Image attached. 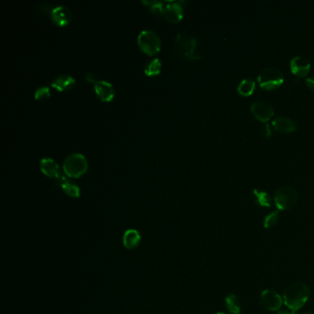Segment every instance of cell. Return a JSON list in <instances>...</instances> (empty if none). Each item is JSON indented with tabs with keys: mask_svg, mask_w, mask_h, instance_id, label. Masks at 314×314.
Listing matches in <instances>:
<instances>
[{
	"mask_svg": "<svg viewBox=\"0 0 314 314\" xmlns=\"http://www.w3.org/2000/svg\"><path fill=\"white\" fill-rule=\"evenodd\" d=\"M310 298L309 287L302 282L292 283L289 285L283 294V302L291 311L297 312L302 309Z\"/></svg>",
	"mask_w": 314,
	"mask_h": 314,
	"instance_id": "1",
	"label": "cell"
},
{
	"mask_svg": "<svg viewBox=\"0 0 314 314\" xmlns=\"http://www.w3.org/2000/svg\"><path fill=\"white\" fill-rule=\"evenodd\" d=\"M88 160L81 153H71L63 162V171L69 178H78L82 176L88 170Z\"/></svg>",
	"mask_w": 314,
	"mask_h": 314,
	"instance_id": "2",
	"label": "cell"
},
{
	"mask_svg": "<svg viewBox=\"0 0 314 314\" xmlns=\"http://www.w3.org/2000/svg\"><path fill=\"white\" fill-rule=\"evenodd\" d=\"M137 45L145 54L154 56L160 52L161 42L156 32L150 30H144L137 36Z\"/></svg>",
	"mask_w": 314,
	"mask_h": 314,
	"instance_id": "3",
	"label": "cell"
},
{
	"mask_svg": "<svg viewBox=\"0 0 314 314\" xmlns=\"http://www.w3.org/2000/svg\"><path fill=\"white\" fill-rule=\"evenodd\" d=\"M197 45L196 39L190 36L186 33L179 32L176 37V50L184 56L185 58L190 60H198L201 58L200 56L195 54V48Z\"/></svg>",
	"mask_w": 314,
	"mask_h": 314,
	"instance_id": "4",
	"label": "cell"
},
{
	"mask_svg": "<svg viewBox=\"0 0 314 314\" xmlns=\"http://www.w3.org/2000/svg\"><path fill=\"white\" fill-rule=\"evenodd\" d=\"M284 82V76L281 71L269 67L263 69L258 76V83L265 90H273L280 87Z\"/></svg>",
	"mask_w": 314,
	"mask_h": 314,
	"instance_id": "5",
	"label": "cell"
},
{
	"mask_svg": "<svg viewBox=\"0 0 314 314\" xmlns=\"http://www.w3.org/2000/svg\"><path fill=\"white\" fill-rule=\"evenodd\" d=\"M298 192L291 186L280 187L275 194V203L279 210H289L297 204Z\"/></svg>",
	"mask_w": 314,
	"mask_h": 314,
	"instance_id": "6",
	"label": "cell"
},
{
	"mask_svg": "<svg viewBox=\"0 0 314 314\" xmlns=\"http://www.w3.org/2000/svg\"><path fill=\"white\" fill-rule=\"evenodd\" d=\"M260 303L265 310L276 312L282 307L283 298L275 290L265 289L260 295Z\"/></svg>",
	"mask_w": 314,
	"mask_h": 314,
	"instance_id": "7",
	"label": "cell"
},
{
	"mask_svg": "<svg viewBox=\"0 0 314 314\" xmlns=\"http://www.w3.org/2000/svg\"><path fill=\"white\" fill-rule=\"evenodd\" d=\"M311 69L309 59L302 56H297L290 61V70L298 78L306 77Z\"/></svg>",
	"mask_w": 314,
	"mask_h": 314,
	"instance_id": "8",
	"label": "cell"
},
{
	"mask_svg": "<svg viewBox=\"0 0 314 314\" xmlns=\"http://www.w3.org/2000/svg\"><path fill=\"white\" fill-rule=\"evenodd\" d=\"M252 115L261 122H267L274 116V109L269 103L265 102H255L251 106Z\"/></svg>",
	"mask_w": 314,
	"mask_h": 314,
	"instance_id": "9",
	"label": "cell"
},
{
	"mask_svg": "<svg viewBox=\"0 0 314 314\" xmlns=\"http://www.w3.org/2000/svg\"><path fill=\"white\" fill-rule=\"evenodd\" d=\"M51 19L56 25H67L72 19V12L67 6L59 5L52 9Z\"/></svg>",
	"mask_w": 314,
	"mask_h": 314,
	"instance_id": "10",
	"label": "cell"
},
{
	"mask_svg": "<svg viewBox=\"0 0 314 314\" xmlns=\"http://www.w3.org/2000/svg\"><path fill=\"white\" fill-rule=\"evenodd\" d=\"M94 91L103 102H111L115 97V88L113 84L106 80H97L94 83Z\"/></svg>",
	"mask_w": 314,
	"mask_h": 314,
	"instance_id": "11",
	"label": "cell"
},
{
	"mask_svg": "<svg viewBox=\"0 0 314 314\" xmlns=\"http://www.w3.org/2000/svg\"><path fill=\"white\" fill-rule=\"evenodd\" d=\"M163 16L168 21L172 23H177L184 17L183 6L180 4V2L172 1L168 3L167 6L164 7Z\"/></svg>",
	"mask_w": 314,
	"mask_h": 314,
	"instance_id": "12",
	"label": "cell"
},
{
	"mask_svg": "<svg viewBox=\"0 0 314 314\" xmlns=\"http://www.w3.org/2000/svg\"><path fill=\"white\" fill-rule=\"evenodd\" d=\"M40 168L43 173L50 178L59 180L62 176L59 164L51 158H43L40 161Z\"/></svg>",
	"mask_w": 314,
	"mask_h": 314,
	"instance_id": "13",
	"label": "cell"
},
{
	"mask_svg": "<svg viewBox=\"0 0 314 314\" xmlns=\"http://www.w3.org/2000/svg\"><path fill=\"white\" fill-rule=\"evenodd\" d=\"M141 243V235L135 229H129L127 231H125L124 236H123V244L124 246L129 249H135L139 244Z\"/></svg>",
	"mask_w": 314,
	"mask_h": 314,
	"instance_id": "14",
	"label": "cell"
},
{
	"mask_svg": "<svg viewBox=\"0 0 314 314\" xmlns=\"http://www.w3.org/2000/svg\"><path fill=\"white\" fill-rule=\"evenodd\" d=\"M272 125H273L274 128L276 129V131L279 133H290V132H294L297 130L296 123L288 117H284V116L276 118L272 122Z\"/></svg>",
	"mask_w": 314,
	"mask_h": 314,
	"instance_id": "15",
	"label": "cell"
},
{
	"mask_svg": "<svg viewBox=\"0 0 314 314\" xmlns=\"http://www.w3.org/2000/svg\"><path fill=\"white\" fill-rule=\"evenodd\" d=\"M76 84V79L69 75H61L52 81L51 86L58 91L70 90Z\"/></svg>",
	"mask_w": 314,
	"mask_h": 314,
	"instance_id": "16",
	"label": "cell"
},
{
	"mask_svg": "<svg viewBox=\"0 0 314 314\" xmlns=\"http://www.w3.org/2000/svg\"><path fill=\"white\" fill-rule=\"evenodd\" d=\"M59 182L61 185V188L63 189L64 193H66L68 196L74 198H77L80 196V189L74 182L66 179L64 175L61 176Z\"/></svg>",
	"mask_w": 314,
	"mask_h": 314,
	"instance_id": "17",
	"label": "cell"
},
{
	"mask_svg": "<svg viewBox=\"0 0 314 314\" xmlns=\"http://www.w3.org/2000/svg\"><path fill=\"white\" fill-rule=\"evenodd\" d=\"M255 90V82L251 78H245L238 86V92L243 96H250Z\"/></svg>",
	"mask_w": 314,
	"mask_h": 314,
	"instance_id": "18",
	"label": "cell"
},
{
	"mask_svg": "<svg viewBox=\"0 0 314 314\" xmlns=\"http://www.w3.org/2000/svg\"><path fill=\"white\" fill-rule=\"evenodd\" d=\"M253 198L257 205H261L263 207H270L271 206V197L265 191L260 189L253 190Z\"/></svg>",
	"mask_w": 314,
	"mask_h": 314,
	"instance_id": "19",
	"label": "cell"
},
{
	"mask_svg": "<svg viewBox=\"0 0 314 314\" xmlns=\"http://www.w3.org/2000/svg\"><path fill=\"white\" fill-rule=\"evenodd\" d=\"M225 302H226V306H227L228 311L231 314H240L241 304H240L237 296L234 295V294H229L226 297Z\"/></svg>",
	"mask_w": 314,
	"mask_h": 314,
	"instance_id": "20",
	"label": "cell"
},
{
	"mask_svg": "<svg viewBox=\"0 0 314 314\" xmlns=\"http://www.w3.org/2000/svg\"><path fill=\"white\" fill-rule=\"evenodd\" d=\"M160 71H161V62L159 58H155L153 60H151L145 66V74L149 77L160 74Z\"/></svg>",
	"mask_w": 314,
	"mask_h": 314,
	"instance_id": "21",
	"label": "cell"
},
{
	"mask_svg": "<svg viewBox=\"0 0 314 314\" xmlns=\"http://www.w3.org/2000/svg\"><path fill=\"white\" fill-rule=\"evenodd\" d=\"M280 218V213L279 211H273L268 214L264 220H263V227L265 229H272L277 225Z\"/></svg>",
	"mask_w": 314,
	"mask_h": 314,
	"instance_id": "22",
	"label": "cell"
},
{
	"mask_svg": "<svg viewBox=\"0 0 314 314\" xmlns=\"http://www.w3.org/2000/svg\"><path fill=\"white\" fill-rule=\"evenodd\" d=\"M142 3L149 6L150 11L155 15H163L164 14L163 4L160 1H142Z\"/></svg>",
	"mask_w": 314,
	"mask_h": 314,
	"instance_id": "23",
	"label": "cell"
},
{
	"mask_svg": "<svg viewBox=\"0 0 314 314\" xmlns=\"http://www.w3.org/2000/svg\"><path fill=\"white\" fill-rule=\"evenodd\" d=\"M50 96H51V91L49 87L47 86H42L34 92V98L37 101H45L48 98H50Z\"/></svg>",
	"mask_w": 314,
	"mask_h": 314,
	"instance_id": "24",
	"label": "cell"
},
{
	"mask_svg": "<svg viewBox=\"0 0 314 314\" xmlns=\"http://www.w3.org/2000/svg\"><path fill=\"white\" fill-rule=\"evenodd\" d=\"M306 84H307V86H308L311 90H314V77H308V78L306 79Z\"/></svg>",
	"mask_w": 314,
	"mask_h": 314,
	"instance_id": "25",
	"label": "cell"
},
{
	"mask_svg": "<svg viewBox=\"0 0 314 314\" xmlns=\"http://www.w3.org/2000/svg\"><path fill=\"white\" fill-rule=\"evenodd\" d=\"M264 130H265V136L266 137H270L272 135V131L270 129L269 125L268 124H265L264 125Z\"/></svg>",
	"mask_w": 314,
	"mask_h": 314,
	"instance_id": "26",
	"label": "cell"
},
{
	"mask_svg": "<svg viewBox=\"0 0 314 314\" xmlns=\"http://www.w3.org/2000/svg\"><path fill=\"white\" fill-rule=\"evenodd\" d=\"M86 78H87L88 81L93 82V83H95L97 81L96 79L94 78V76H93L91 73H87V74H86Z\"/></svg>",
	"mask_w": 314,
	"mask_h": 314,
	"instance_id": "27",
	"label": "cell"
},
{
	"mask_svg": "<svg viewBox=\"0 0 314 314\" xmlns=\"http://www.w3.org/2000/svg\"><path fill=\"white\" fill-rule=\"evenodd\" d=\"M276 314H296V313L295 312H289L286 310H282V311H279Z\"/></svg>",
	"mask_w": 314,
	"mask_h": 314,
	"instance_id": "28",
	"label": "cell"
},
{
	"mask_svg": "<svg viewBox=\"0 0 314 314\" xmlns=\"http://www.w3.org/2000/svg\"><path fill=\"white\" fill-rule=\"evenodd\" d=\"M225 314V313H217V314Z\"/></svg>",
	"mask_w": 314,
	"mask_h": 314,
	"instance_id": "29",
	"label": "cell"
},
{
	"mask_svg": "<svg viewBox=\"0 0 314 314\" xmlns=\"http://www.w3.org/2000/svg\"></svg>",
	"mask_w": 314,
	"mask_h": 314,
	"instance_id": "30",
	"label": "cell"
}]
</instances>
